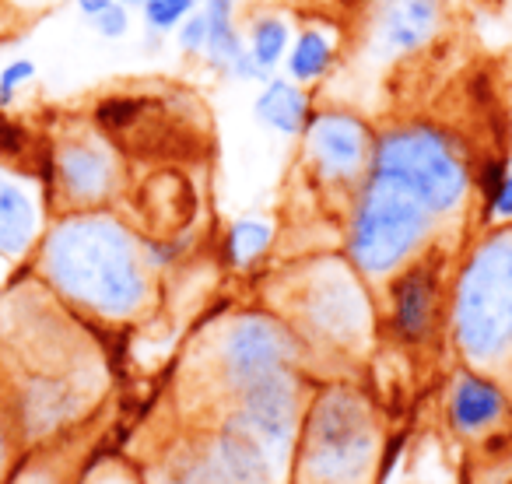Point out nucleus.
I'll list each match as a JSON object with an SVG mask.
<instances>
[{
  "instance_id": "obj_1",
  "label": "nucleus",
  "mask_w": 512,
  "mask_h": 484,
  "mask_svg": "<svg viewBox=\"0 0 512 484\" xmlns=\"http://www.w3.org/2000/svg\"><path fill=\"white\" fill-rule=\"evenodd\" d=\"M32 271L60 306L109 327L144 320L158 299L144 232L109 207L57 214L39 242Z\"/></svg>"
},
{
  "instance_id": "obj_30",
  "label": "nucleus",
  "mask_w": 512,
  "mask_h": 484,
  "mask_svg": "<svg viewBox=\"0 0 512 484\" xmlns=\"http://www.w3.org/2000/svg\"><path fill=\"white\" fill-rule=\"evenodd\" d=\"M162 43H165V39L162 36H155V32H144V53H158V50H162Z\"/></svg>"
},
{
  "instance_id": "obj_2",
  "label": "nucleus",
  "mask_w": 512,
  "mask_h": 484,
  "mask_svg": "<svg viewBox=\"0 0 512 484\" xmlns=\"http://www.w3.org/2000/svg\"><path fill=\"white\" fill-rule=\"evenodd\" d=\"M386 470V428L376 397L344 376L316 379L288 484H376Z\"/></svg>"
},
{
  "instance_id": "obj_18",
  "label": "nucleus",
  "mask_w": 512,
  "mask_h": 484,
  "mask_svg": "<svg viewBox=\"0 0 512 484\" xmlns=\"http://www.w3.org/2000/svg\"><path fill=\"white\" fill-rule=\"evenodd\" d=\"M295 25L285 11L278 8H253L242 22V39H246V53L260 71L271 78L281 71L288 57V46H292Z\"/></svg>"
},
{
  "instance_id": "obj_9",
  "label": "nucleus",
  "mask_w": 512,
  "mask_h": 484,
  "mask_svg": "<svg viewBox=\"0 0 512 484\" xmlns=\"http://www.w3.org/2000/svg\"><path fill=\"white\" fill-rule=\"evenodd\" d=\"M46 190L57 214L109 207L127 190V162L120 144L99 127L60 134L46 158Z\"/></svg>"
},
{
  "instance_id": "obj_26",
  "label": "nucleus",
  "mask_w": 512,
  "mask_h": 484,
  "mask_svg": "<svg viewBox=\"0 0 512 484\" xmlns=\"http://www.w3.org/2000/svg\"><path fill=\"white\" fill-rule=\"evenodd\" d=\"M60 0H0V8L8 11L15 22H29V18L43 15V11L57 8Z\"/></svg>"
},
{
  "instance_id": "obj_5",
  "label": "nucleus",
  "mask_w": 512,
  "mask_h": 484,
  "mask_svg": "<svg viewBox=\"0 0 512 484\" xmlns=\"http://www.w3.org/2000/svg\"><path fill=\"white\" fill-rule=\"evenodd\" d=\"M446 228L432 211L386 172H369L344 207L341 253L365 285L379 288L397 271L442 246Z\"/></svg>"
},
{
  "instance_id": "obj_4",
  "label": "nucleus",
  "mask_w": 512,
  "mask_h": 484,
  "mask_svg": "<svg viewBox=\"0 0 512 484\" xmlns=\"http://www.w3.org/2000/svg\"><path fill=\"white\" fill-rule=\"evenodd\" d=\"M274 313L292 323L313 362L320 358L351 362L369 351L379 330L372 285L358 278L344 253H316L292 267L285 299L274 306Z\"/></svg>"
},
{
  "instance_id": "obj_6",
  "label": "nucleus",
  "mask_w": 512,
  "mask_h": 484,
  "mask_svg": "<svg viewBox=\"0 0 512 484\" xmlns=\"http://www.w3.org/2000/svg\"><path fill=\"white\" fill-rule=\"evenodd\" d=\"M474 165L470 144L439 120H393L376 130L372 172L400 179L442 228L474 207Z\"/></svg>"
},
{
  "instance_id": "obj_16",
  "label": "nucleus",
  "mask_w": 512,
  "mask_h": 484,
  "mask_svg": "<svg viewBox=\"0 0 512 484\" xmlns=\"http://www.w3.org/2000/svg\"><path fill=\"white\" fill-rule=\"evenodd\" d=\"M313 109V92L288 81L285 74H271L260 85V92L253 95V120L264 130H271V134L288 137V141H299Z\"/></svg>"
},
{
  "instance_id": "obj_14",
  "label": "nucleus",
  "mask_w": 512,
  "mask_h": 484,
  "mask_svg": "<svg viewBox=\"0 0 512 484\" xmlns=\"http://www.w3.org/2000/svg\"><path fill=\"white\" fill-rule=\"evenodd\" d=\"M200 11L207 18V71L228 81H242V85H264L267 74L246 53V39H242L239 25V0H200Z\"/></svg>"
},
{
  "instance_id": "obj_23",
  "label": "nucleus",
  "mask_w": 512,
  "mask_h": 484,
  "mask_svg": "<svg viewBox=\"0 0 512 484\" xmlns=\"http://www.w3.org/2000/svg\"><path fill=\"white\" fill-rule=\"evenodd\" d=\"M172 39H176V46H179V53H183V57L204 60V50H207V18H204V11H200V8L193 11V15L186 18L176 32H172Z\"/></svg>"
},
{
  "instance_id": "obj_24",
  "label": "nucleus",
  "mask_w": 512,
  "mask_h": 484,
  "mask_svg": "<svg viewBox=\"0 0 512 484\" xmlns=\"http://www.w3.org/2000/svg\"><path fill=\"white\" fill-rule=\"evenodd\" d=\"M134 11H127L123 4H109L106 11H99L95 18H88L92 22V32L102 39H127L130 36V25H134Z\"/></svg>"
},
{
  "instance_id": "obj_3",
  "label": "nucleus",
  "mask_w": 512,
  "mask_h": 484,
  "mask_svg": "<svg viewBox=\"0 0 512 484\" xmlns=\"http://www.w3.org/2000/svg\"><path fill=\"white\" fill-rule=\"evenodd\" d=\"M446 334L470 369H512V225H488L449 271Z\"/></svg>"
},
{
  "instance_id": "obj_13",
  "label": "nucleus",
  "mask_w": 512,
  "mask_h": 484,
  "mask_svg": "<svg viewBox=\"0 0 512 484\" xmlns=\"http://www.w3.org/2000/svg\"><path fill=\"white\" fill-rule=\"evenodd\" d=\"M442 414L460 439H484L512 418V393L491 372L460 365L442 393Z\"/></svg>"
},
{
  "instance_id": "obj_27",
  "label": "nucleus",
  "mask_w": 512,
  "mask_h": 484,
  "mask_svg": "<svg viewBox=\"0 0 512 484\" xmlns=\"http://www.w3.org/2000/svg\"><path fill=\"white\" fill-rule=\"evenodd\" d=\"M109 4H116V0H74V8H78L85 18H95L99 11H106Z\"/></svg>"
},
{
  "instance_id": "obj_17",
  "label": "nucleus",
  "mask_w": 512,
  "mask_h": 484,
  "mask_svg": "<svg viewBox=\"0 0 512 484\" xmlns=\"http://www.w3.org/2000/svg\"><path fill=\"white\" fill-rule=\"evenodd\" d=\"M274 242H278V221L267 218V214H242L232 218L221 232V264L228 271L242 274L260 267L271 257Z\"/></svg>"
},
{
  "instance_id": "obj_11",
  "label": "nucleus",
  "mask_w": 512,
  "mask_h": 484,
  "mask_svg": "<svg viewBox=\"0 0 512 484\" xmlns=\"http://www.w3.org/2000/svg\"><path fill=\"white\" fill-rule=\"evenodd\" d=\"M50 211L43 172L32 165H0V292L32 267L50 228Z\"/></svg>"
},
{
  "instance_id": "obj_28",
  "label": "nucleus",
  "mask_w": 512,
  "mask_h": 484,
  "mask_svg": "<svg viewBox=\"0 0 512 484\" xmlns=\"http://www.w3.org/2000/svg\"><path fill=\"white\" fill-rule=\"evenodd\" d=\"M495 8H498V15H502L505 29L512 32V0H495Z\"/></svg>"
},
{
  "instance_id": "obj_7",
  "label": "nucleus",
  "mask_w": 512,
  "mask_h": 484,
  "mask_svg": "<svg viewBox=\"0 0 512 484\" xmlns=\"http://www.w3.org/2000/svg\"><path fill=\"white\" fill-rule=\"evenodd\" d=\"M288 369L313 372V358L292 323L274 309H235L207 330V386L214 393V414L253 383Z\"/></svg>"
},
{
  "instance_id": "obj_29",
  "label": "nucleus",
  "mask_w": 512,
  "mask_h": 484,
  "mask_svg": "<svg viewBox=\"0 0 512 484\" xmlns=\"http://www.w3.org/2000/svg\"><path fill=\"white\" fill-rule=\"evenodd\" d=\"M18 102V92H11V88H4L0 85V113H8L11 106Z\"/></svg>"
},
{
  "instance_id": "obj_21",
  "label": "nucleus",
  "mask_w": 512,
  "mask_h": 484,
  "mask_svg": "<svg viewBox=\"0 0 512 484\" xmlns=\"http://www.w3.org/2000/svg\"><path fill=\"white\" fill-rule=\"evenodd\" d=\"M477 225L488 228V225H512V172L495 186L484 204H477Z\"/></svg>"
},
{
  "instance_id": "obj_19",
  "label": "nucleus",
  "mask_w": 512,
  "mask_h": 484,
  "mask_svg": "<svg viewBox=\"0 0 512 484\" xmlns=\"http://www.w3.org/2000/svg\"><path fill=\"white\" fill-rule=\"evenodd\" d=\"M200 8V0H144L141 4V18H144V32H155V36H172L193 11Z\"/></svg>"
},
{
  "instance_id": "obj_25",
  "label": "nucleus",
  "mask_w": 512,
  "mask_h": 484,
  "mask_svg": "<svg viewBox=\"0 0 512 484\" xmlns=\"http://www.w3.org/2000/svg\"><path fill=\"white\" fill-rule=\"evenodd\" d=\"M29 81H36V64H32L29 57H18V60H8V64L0 67V85L11 88V92H18V88H25Z\"/></svg>"
},
{
  "instance_id": "obj_15",
  "label": "nucleus",
  "mask_w": 512,
  "mask_h": 484,
  "mask_svg": "<svg viewBox=\"0 0 512 484\" xmlns=\"http://www.w3.org/2000/svg\"><path fill=\"white\" fill-rule=\"evenodd\" d=\"M341 50H344L341 25L327 22V18H309V22H302L295 29L288 57L281 64V74L302 88H316L341 64Z\"/></svg>"
},
{
  "instance_id": "obj_12",
  "label": "nucleus",
  "mask_w": 512,
  "mask_h": 484,
  "mask_svg": "<svg viewBox=\"0 0 512 484\" xmlns=\"http://www.w3.org/2000/svg\"><path fill=\"white\" fill-rule=\"evenodd\" d=\"M449 0H365L355 53L372 67L425 53L446 29Z\"/></svg>"
},
{
  "instance_id": "obj_10",
  "label": "nucleus",
  "mask_w": 512,
  "mask_h": 484,
  "mask_svg": "<svg viewBox=\"0 0 512 484\" xmlns=\"http://www.w3.org/2000/svg\"><path fill=\"white\" fill-rule=\"evenodd\" d=\"M449 260H453V253L446 246H435L376 288L379 330L397 348L421 351L435 344V337L446 330Z\"/></svg>"
},
{
  "instance_id": "obj_22",
  "label": "nucleus",
  "mask_w": 512,
  "mask_h": 484,
  "mask_svg": "<svg viewBox=\"0 0 512 484\" xmlns=\"http://www.w3.org/2000/svg\"><path fill=\"white\" fill-rule=\"evenodd\" d=\"M18 449H22V439H18V428L8 411V400H4V393H0V484L8 481L11 470H15Z\"/></svg>"
},
{
  "instance_id": "obj_31",
  "label": "nucleus",
  "mask_w": 512,
  "mask_h": 484,
  "mask_svg": "<svg viewBox=\"0 0 512 484\" xmlns=\"http://www.w3.org/2000/svg\"><path fill=\"white\" fill-rule=\"evenodd\" d=\"M4 25H18V22H15V18L8 15V11L0 8V39H4Z\"/></svg>"
},
{
  "instance_id": "obj_32",
  "label": "nucleus",
  "mask_w": 512,
  "mask_h": 484,
  "mask_svg": "<svg viewBox=\"0 0 512 484\" xmlns=\"http://www.w3.org/2000/svg\"><path fill=\"white\" fill-rule=\"evenodd\" d=\"M116 4H123V8H127V11H141L144 0H116Z\"/></svg>"
},
{
  "instance_id": "obj_8",
  "label": "nucleus",
  "mask_w": 512,
  "mask_h": 484,
  "mask_svg": "<svg viewBox=\"0 0 512 484\" xmlns=\"http://www.w3.org/2000/svg\"><path fill=\"white\" fill-rule=\"evenodd\" d=\"M376 123L351 106H320L313 109L306 130L299 137L302 169L309 183L330 197L337 207H348L358 186L372 172L376 151Z\"/></svg>"
},
{
  "instance_id": "obj_20",
  "label": "nucleus",
  "mask_w": 512,
  "mask_h": 484,
  "mask_svg": "<svg viewBox=\"0 0 512 484\" xmlns=\"http://www.w3.org/2000/svg\"><path fill=\"white\" fill-rule=\"evenodd\" d=\"M155 484H218L211 474H207V467L200 463L197 449H183V453H176L169 463H165L162 477H158Z\"/></svg>"
}]
</instances>
